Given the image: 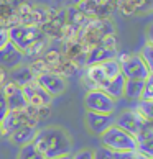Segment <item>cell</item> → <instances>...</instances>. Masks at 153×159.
<instances>
[{
	"mask_svg": "<svg viewBox=\"0 0 153 159\" xmlns=\"http://www.w3.org/2000/svg\"><path fill=\"white\" fill-rule=\"evenodd\" d=\"M33 144L43 156V159H55L71 154L73 149L71 134L61 126H46L43 129H38Z\"/></svg>",
	"mask_w": 153,
	"mask_h": 159,
	"instance_id": "obj_1",
	"label": "cell"
},
{
	"mask_svg": "<svg viewBox=\"0 0 153 159\" xmlns=\"http://www.w3.org/2000/svg\"><path fill=\"white\" fill-rule=\"evenodd\" d=\"M101 144H102V148L112 151V152H133V151H137L135 136L128 134L127 131H123V129H120L115 125H112L107 131H104L101 134Z\"/></svg>",
	"mask_w": 153,
	"mask_h": 159,
	"instance_id": "obj_2",
	"label": "cell"
},
{
	"mask_svg": "<svg viewBox=\"0 0 153 159\" xmlns=\"http://www.w3.org/2000/svg\"><path fill=\"white\" fill-rule=\"evenodd\" d=\"M120 72L127 80H143L146 82L151 77L150 67L142 57V54H123L119 59Z\"/></svg>",
	"mask_w": 153,
	"mask_h": 159,
	"instance_id": "obj_3",
	"label": "cell"
},
{
	"mask_svg": "<svg viewBox=\"0 0 153 159\" xmlns=\"http://www.w3.org/2000/svg\"><path fill=\"white\" fill-rule=\"evenodd\" d=\"M84 107L87 111H92V113L114 115L115 100L101 89H91L84 97Z\"/></svg>",
	"mask_w": 153,
	"mask_h": 159,
	"instance_id": "obj_4",
	"label": "cell"
},
{
	"mask_svg": "<svg viewBox=\"0 0 153 159\" xmlns=\"http://www.w3.org/2000/svg\"><path fill=\"white\" fill-rule=\"evenodd\" d=\"M40 33L33 26H13L8 33V41L13 43L20 51L25 52L38 41Z\"/></svg>",
	"mask_w": 153,
	"mask_h": 159,
	"instance_id": "obj_5",
	"label": "cell"
},
{
	"mask_svg": "<svg viewBox=\"0 0 153 159\" xmlns=\"http://www.w3.org/2000/svg\"><path fill=\"white\" fill-rule=\"evenodd\" d=\"M35 82L51 97H58L66 90V79L58 72H50V70L40 72V74H36Z\"/></svg>",
	"mask_w": 153,
	"mask_h": 159,
	"instance_id": "obj_6",
	"label": "cell"
},
{
	"mask_svg": "<svg viewBox=\"0 0 153 159\" xmlns=\"http://www.w3.org/2000/svg\"><path fill=\"white\" fill-rule=\"evenodd\" d=\"M114 125L123 129V131H127L128 134H132V136H137L146 126V121L135 110H125L114 120Z\"/></svg>",
	"mask_w": 153,
	"mask_h": 159,
	"instance_id": "obj_7",
	"label": "cell"
},
{
	"mask_svg": "<svg viewBox=\"0 0 153 159\" xmlns=\"http://www.w3.org/2000/svg\"><path fill=\"white\" fill-rule=\"evenodd\" d=\"M25 62V52L20 51L13 43L7 41L0 46V67L2 69H15Z\"/></svg>",
	"mask_w": 153,
	"mask_h": 159,
	"instance_id": "obj_8",
	"label": "cell"
},
{
	"mask_svg": "<svg viewBox=\"0 0 153 159\" xmlns=\"http://www.w3.org/2000/svg\"><path fill=\"white\" fill-rule=\"evenodd\" d=\"M2 90L7 97V105H8V111H22L28 108V102L25 98V93L20 87H17L12 80L5 82L2 85Z\"/></svg>",
	"mask_w": 153,
	"mask_h": 159,
	"instance_id": "obj_9",
	"label": "cell"
},
{
	"mask_svg": "<svg viewBox=\"0 0 153 159\" xmlns=\"http://www.w3.org/2000/svg\"><path fill=\"white\" fill-rule=\"evenodd\" d=\"M23 93H25V98L28 102V107H33V108H45L53 102V97L48 95L41 87L36 84V82H31L23 87Z\"/></svg>",
	"mask_w": 153,
	"mask_h": 159,
	"instance_id": "obj_10",
	"label": "cell"
},
{
	"mask_svg": "<svg viewBox=\"0 0 153 159\" xmlns=\"http://www.w3.org/2000/svg\"><path fill=\"white\" fill-rule=\"evenodd\" d=\"M114 115H102V113H92V111H86V126L92 134L101 136L104 131L114 125Z\"/></svg>",
	"mask_w": 153,
	"mask_h": 159,
	"instance_id": "obj_11",
	"label": "cell"
},
{
	"mask_svg": "<svg viewBox=\"0 0 153 159\" xmlns=\"http://www.w3.org/2000/svg\"><path fill=\"white\" fill-rule=\"evenodd\" d=\"M135 141H137V151L140 154L153 159V123H146V126L135 136Z\"/></svg>",
	"mask_w": 153,
	"mask_h": 159,
	"instance_id": "obj_12",
	"label": "cell"
},
{
	"mask_svg": "<svg viewBox=\"0 0 153 159\" xmlns=\"http://www.w3.org/2000/svg\"><path fill=\"white\" fill-rule=\"evenodd\" d=\"M36 133H38V128H36V126L25 125V126H20V128L13 129V131L8 134V138H10V141H12L15 146L23 148V146L33 143V139H35V136H36Z\"/></svg>",
	"mask_w": 153,
	"mask_h": 159,
	"instance_id": "obj_13",
	"label": "cell"
},
{
	"mask_svg": "<svg viewBox=\"0 0 153 159\" xmlns=\"http://www.w3.org/2000/svg\"><path fill=\"white\" fill-rule=\"evenodd\" d=\"M35 79H36V72H35L31 67L25 66V64L12 69V72H10V80L13 82L17 87H20V89H23V87L28 85V84H31V82H35Z\"/></svg>",
	"mask_w": 153,
	"mask_h": 159,
	"instance_id": "obj_14",
	"label": "cell"
},
{
	"mask_svg": "<svg viewBox=\"0 0 153 159\" xmlns=\"http://www.w3.org/2000/svg\"><path fill=\"white\" fill-rule=\"evenodd\" d=\"M125 80H127V79L123 77L122 74H119L117 77H114V79H110V80L105 82V84L101 87V90H104L109 97H112L114 100H117V98L123 97V87H125Z\"/></svg>",
	"mask_w": 153,
	"mask_h": 159,
	"instance_id": "obj_15",
	"label": "cell"
},
{
	"mask_svg": "<svg viewBox=\"0 0 153 159\" xmlns=\"http://www.w3.org/2000/svg\"><path fill=\"white\" fill-rule=\"evenodd\" d=\"M143 90H145L143 80H125L123 97H127L128 100H142Z\"/></svg>",
	"mask_w": 153,
	"mask_h": 159,
	"instance_id": "obj_16",
	"label": "cell"
},
{
	"mask_svg": "<svg viewBox=\"0 0 153 159\" xmlns=\"http://www.w3.org/2000/svg\"><path fill=\"white\" fill-rule=\"evenodd\" d=\"M101 66H102V70H104V75H105V79L110 80V79H114L117 77L120 72V64L117 59H114V57H110V59H105L101 62Z\"/></svg>",
	"mask_w": 153,
	"mask_h": 159,
	"instance_id": "obj_17",
	"label": "cell"
},
{
	"mask_svg": "<svg viewBox=\"0 0 153 159\" xmlns=\"http://www.w3.org/2000/svg\"><path fill=\"white\" fill-rule=\"evenodd\" d=\"M135 111L142 116L146 123H153V100H138Z\"/></svg>",
	"mask_w": 153,
	"mask_h": 159,
	"instance_id": "obj_18",
	"label": "cell"
},
{
	"mask_svg": "<svg viewBox=\"0 0 153 159\" xmlns=\"http://www.w3.org/2000/svg\"><path fill=\"white\" fill-rule=\"evenodd\" d=\"M17 159H43V156L38 152V149L35 148V144H26L20 148L18 154H17Z\"/></svg>",
	"mask_w": 153,
	"mask_h": 159,
	"instance_id": "obj_19",
	"label": "cell"
},
{
	"mask_svg": "<svg viewBox=\"0 0 153 159\" xmlns=\"http://www.w3.org/2000/svg\"><path fill=\"white\" fill-rule=\"evenodd\" d=\"M71 157L73 159H94V149H89V148L79 149L74 154H71Z\"/></svg>",
	"mask_w": 153,
	"mask_h": 159,
	"instance_id": "obj_20",
	"label": "cell"
},
{
	"mask_svg": "<svg viewBox=\"0 0 153 159\" xmlns=\"http://www.w3.org/2000/svg\"><path fill=\"white\" fill-rule=\"evenodd\" d=\"M94 159H115L114 157V152L105 149V148H97L96 151H94Z\"/></svg>",
	"mask_w": 153,
	"mask_h": 159,
	"instance_id": "obj_21",
	"label": "cell"
},
{
	"mask_svg": "<svg viewBox=\"0 0 153 159\" xmlns=\"http://www.w3.org/2000/svg\"><path fill=\"white\" fill-rule=\"evenodd\" d=\"M8 113V105H7V97H5V93L2 90V87H0V121L5 118V115Z\"/></svg>",
	"mask_w": 153,
	"mask_h": 159,
	"instance_id": "obj_22",
	"label": "cell"
},
{
	"mask_svg": "<svg viewBox=\"0 0 153 159\" xmlns=\"http://www.w3.org/2000/svg\"><path fill=\"white\" fill-rule=\"evenodd\" d=\"M146 39H148V43L153 46V21L146 26Z\"/></svg>",
	"mask_w": 153,
	"mask_h": 159,
	"instance_id": "obj_23",
	"label": "cell"
},
{
	"mask_svg": "<svg viewBox=\"0 0 153 159\" xmlns=\"http://www.w3.org/2000/svg\"><path fill=\"white\" fill-rule=\"evenodd\" d=\"M5 79H7V74H5V69L0 67V87L5 84Z\"/></svg>",
	"mask_w": 153,
	"mask_h": 159,
	"instance_id": "obj_24",
	"label": "cell"
},
{
	"mask_svg": "<svg viewBox=\"0 0 153 159\" xmlns=\"http://www.w3.org/2000/svg\"><path fill=\"white\" fill-rule=\"evenodd\" d=\"M130 159H148V157H145L143 154H140L138 151H135V152H132V156H130Z\"/></svg>",
	"mask_w": 153,
	"mask_h": 159,
	"instance_id": "obj_25",
	"label": "cell"
},
{
	"mask_svg": "<svg viewBox=\"0 0 153 159\" xmlns=\"http://www.w3.org/2000/svg\"><path fill=\"white\" fill-rule=\"evenodd\" d=\"M55 159H73L71 154H66V156H60V157H55Z\"/></svg>",
	"mask_w": 153,
	"mask_h": 159,
	"instance_id": "obj_26",
	"label": "cell"
},
{
	"mask_svg": "<svg viewBox=\"0 0 153 159\" xmlns=\"http://www.w3.org/2000/svg\"><path fill=\"white\" fill-rule=\"evenodd\" d=\"M0 138H3V129H2V121H0Z\"/></svg>",
	"mask_w": 153,
	"mask_h": 159,
	"instance_id": "obj_27",
	"label": "cell"
}]
</instances>
